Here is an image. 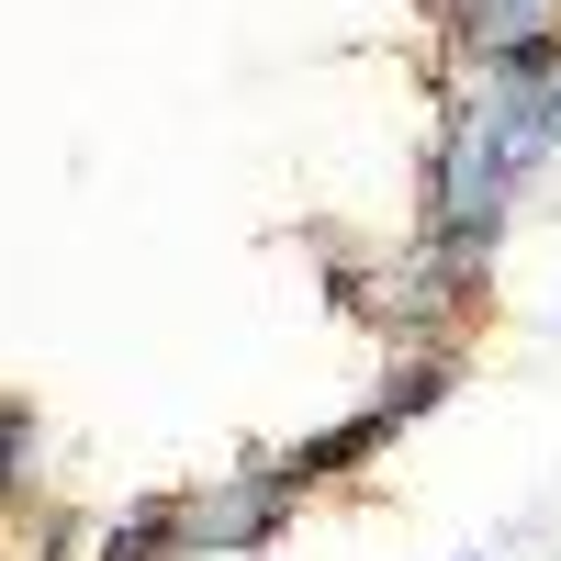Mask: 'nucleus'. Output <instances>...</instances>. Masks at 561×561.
<instances>
[{"label": "nucleus", "mask_w": 561, "mask_h": 561, "mask_svg": "<svg viewBox=\"0 0 561 561\" xmlns=\"http://www.w3.org/2000/svg\"><path fill=\"white\" fill-rule=\"evenodd\" d=\"M293 483H280V460H259V472H225L214 494H180V550H225V561H248V550H270L280 528H293Z\"/></svg>", "instance_id": "nucleus-1"}, {"label": "nucleus", "mask_w": 561, "mask_h": 561, "mask_svg": "<svg viewBox=\"0 0 561 561\" xmlns=\"http://www.w3.org/2000/svg\"><path fill=\"white\" fill-rule=\"evenodd\" d=\"M382 438H393V415H382V404H359V415H337V427H325V438L280 449V483H293V494H314V483L359 472V460H382Z\"/></svg>", "instance_id": "nucleus-2"}, {"label": "nucleus", "mask_w": 561, "mask_h": 561, "mask_svg": "<svg viewBox=\"0 0 561 561\" xmlns=\"http://www.w3.org/2000/svg\"><path fill=\"white\" fill-rule=\"evenodd\" d=\"M90 561H180V494H147L135 517H113Z\"/></svg>", "instance_id": "nucleus-3"}, {"label": "nucleus", "mask_w": 561, "mask_h": 561, "mask_svg": "<svg viewBox=\"0 0 561 561\" xmlns=\"http://www.w3.org/2000/svg\"><path fill=\"white\" fill-rule=\"evenodd\" d=\"M438 393H449V359H438V348H415V359L393 370V382H382V415H393V427H404V415H427Z\"/></svg>", "instance_id": "nucleus-4"}, {"label": "nucleus", "mask_w": 561, "mask_h": 561, "mask_svg": "<svg viewBox=\"0 0 561 561\" xmlns=\"http://www.w3.org/2000/svg\"><path fill=\"white\" fill-rule=\"evenodd\" d=\"M23 460H34V415L0 404V494H23Z\"/></svg>", "instance_id": "nucleus-5"}, {"label": "nucleus", "mask_w": 561, "mask_h": 561, "mask_svg": "<svg viewBox=\"0 0 561 561\" xmlns=\"http://www.w3.org/2000/svg\"><path fill=\"white\" fill-rule=\"evenodd\" d=\"M460 561H483V550H460Z\"/></svg>", "instance_id": "nucleus-6"}]
</instances>
